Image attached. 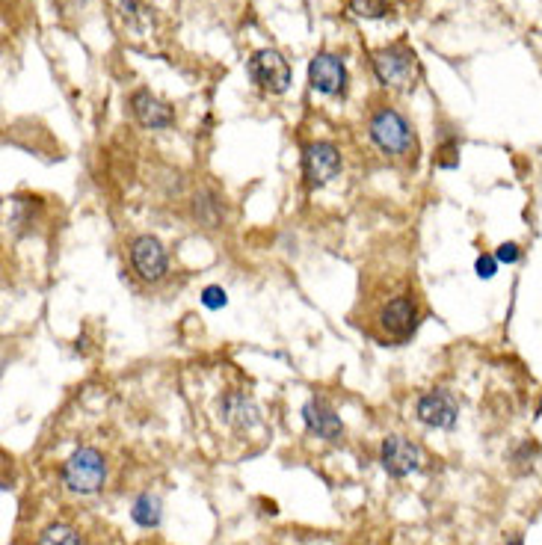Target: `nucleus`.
<instances>
[{
	"instance_id": "obj_1",
	"label": "nucleus",
	"mask_w": 542,
	"mask_h": 545,
	"mask_svg": "<svg viewBox=\"0 0 542 545\" xmlns=\"http://www.w3.org/2000/svg\"><path fill=\"white\" fill-rule=\"evenodd\" d=\"M368 131H371V140L377 143V149L388 157H397V160H412L418 155V140H415V131L412 125L391 107H380L371 122H368Z\"/></svg>"
},
{
	"instance_id": "obj_2",
	"label": "nucleus",
	"mask_w": 542,
	"mask_h": 545,
	"mask_svg": "<svg viewBox=\"0 0 542 545\" xmlns=\"http://www.w3.org/2000/svg\"><path fill=\"white\" fill-rule=\"evenodd\" d=\"M107 480V463L101 451L95 448H78L66 463H63V483L66 489L78 495H92L104 486Z\"/></svg>"
},
{
	"instance_id": "obj_3",
	"label": "nucleus",
	"mask_w": 542,
	"mask_h": 545,
	"mask_svg": "<svg viewBox=\"0 0 542 545\" xmlns=\"http://www.w3.org/2000/svg\"><path fill=\"white\" fill-rule=\"evenodd\" d=\"M246 75H249V80H252L258 89H264V92H270V95H282V92L291 86V63H288L279 51L261 48V51H255V54L249 57Z\"/></svg>"
},
{
	"instance_id": "obj_4",
	"label": "nucleus",
	"mask_w": 542,
	"mask_h": 545,
	"mask_svg": "<svg viewBox=\"0 0 542 545\" xmlns=\"http://www.w3.org/2000/svg\"><path fill=\"white\" fill-rule=\"evenodd\" d=\"M377 323H380V332L386 341L394 344H403L415 335L418 329V303L412 294H397L391 297L386 306L377 314Z\"/></svg>"
},
{
	"instance_id": "obj_5",
	"label": "nucleus",
	"mask_w": 542,
	"mask_h": 545,
	"mask_svg": "<svg viewBox=\"0 0 542 545\" xmlns=\"http://www.w3.org/2000/svg\"><path fill=\"white\" fill-rule=\"evenodd\" d=\"M371 66L377 72L380 83L394 86V89H406L415 72H418V63H415V54L406 48V45H388L371 54Z\"/></svg>"
},
{
	"instance_id": "obj_6",
	"label": "nucleus",
	"mask_w": 542,
	"mask_h": 545,
	"mask_svg": "<svg viewBox=\"0 0 542 545\" xmlns=\"http://www.w3.org/2000/svg\"><path fill=\"white\" fill-rule=\"evenodd\" d=\"M131 267L149 285L166 279V273H169V255H166L163 243L157 240L155 234H140V237L131 240Z\"/></svg>"
},
{
	"instance_id": "obj_7",
	"label": "nucleus",
	"mask_w": 542,
	"mask_h": 545,
	"mask_svg": "<svg viewBox=\"0 0 542 545\" xmlns=\"http://www.w3.org/2000/svg\"><path fill=\"white\" fill-rule=\"evenodd\" d=\"M338 172H341V152L332 143L317 140L303 149V178L311 190L326 187L332 178H338Z\"/></svg>"
},
{
	"instance_id": "obj_8",
	"label": "nucleus",
	"mask_w": 542,
	"mask_h": 545,
	"mask_svg": "<svg viewBox=\"0 0 542 545\" xmlns=\"http://www.w3.org/2000/svg\"><path fill=\"white\" fill-rule=\"evenodd\" d=\"M415 415H418L421 424H427L433 430H454L457 427V418H460V403L454 400L451 391L433 389L418 397Z\"/></svg>"
},
{
	"instance_id": "obj_9",
	"label": "nucleus",
	"mask_w": 542,
	"mask_h": 545,
	"mask_svg": "<svg viewBox=\"0 0 542 545\" xmlns=\"http://www.w3.org/2000/svg\"><path fill=\"white\" fill-rule=\"evenodd\" d=\"M303 421H306V430L311 436L329 442V445H338L344 439V424L335 412V406L326 400V397H311L309 403L303 406Z\"/></svg>"
},
{
	"instance_id": "obj_10",
	"label": "nucleus",
	"mask_w": 542,
	"mask_h": 545,
	"mask_svg": "<svg viewBox=\"0 0 542 545\" xmlns=\"http://www.w3.org/2000/svg\"><path fill=\"white\" fill-rule=\"evenodd\" d=\"M347 80V66L335 54H317L309 63L311 89L320 95H344Z\"/></svg>"
},
{
	"instance_id": "obj_11",
	"label": "nucleus",
	"mask_w": 542,
	"mask_h": 545,
	"mask_svg": "<svg viewBox=\"0 0 542 545\" xmlns=\"http://www.w3.org/2000/svg\"><path fill=\"white\" fill-rule=\"evenodd\" d=\"M380 463L391 477H409L421 468V448L403 436H388L380 448Z\"/></svg>"
},
{
	"instance_id": "obj_12",
	"label": "nucleus",
	"mask_w": 542,
	"mask_h": 545,
	"mask_svg": "<svg viewBox=\"0 0 542 545\" xmlns=\"http://www.w3.org/2000/svg\"><path fill=\"white\" fill-rule=\"evenodd\" d=\"M131 113L143 128H152V131L175 125V110L166 101H160L157 95H152L149 89H137L131 95Z\"/></svg>"
},
{
	"instance_id": "obj_13",
	"label": "nucleus",
	"mask_w": 542,
	"mask_h": 545,
	"mask_svg": "<svg viewBox=\"0 0 542 545\" xmlns=\"http://www.w3.org/2000/svg\"><path fill=\"white\" fill-rule=\"evenodd\" d=\"M220 415H223V421L234 427V430H252L258 421H261V412H258V406H255V400L249 397V394H243V391H229V394H223V400H220Z\"/></svg>"
},
{
	"instance_id": "obj_14",
	"label": "nucleus",
	"mask_w": 542,
	"mask_h": 545,
	"mask_svg": "<svg viewBox=\"0 0 542 545\" xmlns=\"http://www.w3.org/2000/svg\"><path fill=\"white\" fill-rule=\"evenodd\" d=\"M193 217H196V223L199 226H205V229H220L223 226V202H220V196L214 193V190H202V193H196V199H193Z\"/></svg>"
},
{
	"instance_id": "obj_15",
	"label": "nucleus",
	"mask_w": 542,
	"mask_h": 545,
	"mask_svg": "<svg viewBox=\"0 0 542 545\" xmlns=\"http://www.w3.org/2000/svg\"><path fill=\"white\" fill-rule=\"evenodd\" d=\"M131 519H134L140 528H146V531L157 528L160 519H163V504H160V498L152 495V492H143V495L134 501V507H131Z\"/></svg>"
},
{
	"instance_id": "obj_16",
	"label": "nucleus",
	"mask_w": 542,
	"mask_h": 545,
	"mask_svg": "<svg viewBox=\"0 0 542 545\" xmlns=\"http://www.w3.org/2000/svg\"><path fill=\"white\" fill-rule=\"evenodd\" d=\"M119 15H122V21H125L131 30H137V33H146V30L155 24L152 9L143 6L140 0H122V3H119Z\"/></svg>"
},
{
	"instance_id": "obj_17",
	"label": "nucleus",
	"mask_w": 542,
	"mask_h": 545,
	"mask_svg": "<svg viewBox=\"0 0 542 545\" xmlns=\"http://www.w3.org/2000/svg\"><path fill=\"white\" fill-rule=\"evenodd\" d=\"M39 545H83V540H80L78 531L69 528V525H51V528L42 531Z\"/></svg>"
},
{
	"instance_id": "obj_18",
	"label": "nucleus",
	"mask_w": 542,
	"mask_h": 545,
	"mask_svg": "<svg viewBox=\"0 0 542 545\" xmlns=\"http://www.w3.org/2000/svg\"><path fill=\"white\" fill-rule=\"evenodd\" d=\"M436 166L442 169H457L460 166V143L454 137H448L439 149H436Z\"/></svg>"
},
{
	"instance_id": "obj_19",
	"label": "nucleus",
	"mask_w": 542,
	"mask_h": 545,
	"mask_svg": "<svg viewBox=\"0 0 542 545\" xmlns=\"http://www.w3.org/2000/svg\"><path fill=\"white\" fill-rule=\"evenodd\" d=\"M350 9L359 18H386L388 0H350Z\"/></svg>"
},
{
	"instance_id": "obj_20",
	"label": "nucleus",
	"mask_w": 542,
	"mask_h": 545,
	"mask_svg": "<svg viewBox=\"0 0 542 545\" xmlns=\"http://www.w3.org/2000/svg\"><path fill=\"white\" fill-rule=\"evenodd\" d=\"M226 303H229V294H226L220 285H208V288L202 291V306H205V309L220 312V309H226Z\"/></svg>"
},
{
	"instance_id": "obj_21",
	"label": "nucleus",
	"mask_w": 542,
	"mask_h": 545,
	"mask_svg": "<svg viewBox=\"0 0 542 545\" xmlns=\"http://www.w3.org/2000/svg\"><path fill=\"white\" fill-rule=\"evenodd\" d=\"M495 258H498V264H516L519 258H522V249H519V243H501L498 249H495Z\"/></svg>"
},
{
	"instance_id": "obj_22",
	"label": "nucleus",
	"mask_w": 542,
	"mask_h": 545,
	"mask_svg": "<svg viewBox=\"0 0 542 545\" xmlns=\"http://www.w3.org/2000/svg\"><path fill=\"white\" fill-rule=\"evenodd\" d=\"M474 273H477L480 279H492V276L498 273V258H495V255H480V258L474 261Z\"/></svg>"
},
{
	"instance_id": "obj_23",
	"label": "nucleus",
	"mask_w": 542,
	"mask_h": 545,
	"mask_svg": "<svg viewBox=\"0 0 542 545\" xmlns=\"http://www.w3.org/2000/svg\"><path fill=\"white\" fill-rule=\"evenodd\" d=\"M507 545H525V540H522V537L516 534V537H510V540H507Z\"/></svg>"
}]
</instances>
